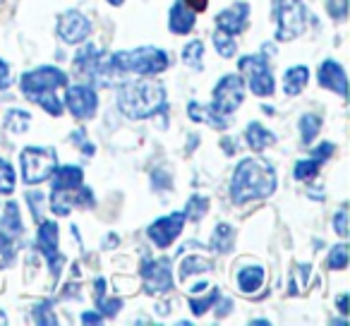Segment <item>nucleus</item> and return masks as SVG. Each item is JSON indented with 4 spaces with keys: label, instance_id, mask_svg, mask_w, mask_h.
Wrapping results in <instances>:
<instances>
[{
    "label": "nucleus",
    "instance_id": "1",
    "mask_svg": "<svg viewBox=\"0 0 350 326\" xmlns=\"http://www.w3.org/2000/svg\"><path fill=\"white\" fill-rule=\"evenodd\" d=\"M273 192H276V171L267 159H243L235 166L230 182V200L235 204L267 200Z\"/></svg>",
    "mask_w": 350,
    "mask_h": 326
},
{
    "label": "nucleus",
    "instance_id": "2",
    "mask_svg": "<svg viewBox=\"0 0 350 326\" xmlns=\"http://www.w3.org/2000/svg\"><path fill=\"white\" fill-rule=\"evenodd\" d=\"M118 108L130 120H146L156 113L165 111V89L159 82L135 79L122 82L118 89Z\"/></svg>",
    "mask_w": 350,
    "mask_h": 326
},
{
    "label": "nucleus",
    "instance_id": "3",
    "mask_svg": "<svg viewBox=\"0 0 350 326\" xmlns=\"http://www.w3.org/2000/svg\"><path fill=\"white\" fill-rule=\"evenodd\" d=\"M22 94L29 101L39 103L49 116L58 118L63 116V101L55 96L60 87H68V74L55 65H41V68L31 70V72L22 74Z\"/></svg>",
    "mask_w": 350,
    "mask_h": 326
},
{
    "label": "nucleus",
    "instance_id": "4",
    "mask_svg": "<svg viewBox=\"0 0 350 326\" xmlns=\"http://www.w3.org/2000/svg\"><path fill=\"white\" fill-rule=\"evenodd\" d=\"M108 65L118 72H135L139 77H149V74H159L168 68V55L165 51L154 49V46H139V49L113 53Z\"/></svg>",
    "mask_w": 350,
    "mask_h": 326
},
{
    "label": "nucleus",
    "instance_id": "5",
    "mask_svg": "<svg viewBox=\"0 0 350 326\" xmlns=\"http://www.w3.org/2000/svg\"><path fill=\"white\" fill-rule=\"evenodd\" d=\"M273 15L278 22L276 41H293L305 31L307 10L302 0H273Z\"/></svg>",
    "mask_w": 350,
    "mask_h": 326
},
{
    "label": "nucleus",
    "instance_id": "6",
    "mask_svg": "<svg viewBox=\"0 0 350 326\" xmlns=\"http://www.w3.org/2000/svg\"><path fill=\"white\" fill-rule=\"evenodd\" d=\"M22 161V178L27 185H39V182L49 180L53 176L58 159H55L53 149H44V146H27L20 156Z\"/></svg>",
    "mask_w": 350,
    "mask_h": 326
},
{
    "label": "nucleus",
    "instance_id": "7",
    "mask_svg": "<svg viewBox=\"0 0 350 326\" xmlns=\"http://www.w3.org/2000/svg\"><path fill=\"white\" fill-rule=\"evenodd\" d=\"M22 238H25V223H22L20 206L17 202H8L5 214L0 219V257L5 259V264H12L22 247Z\"/></svg>",
    "mask_w": 350,
    "mask_h": 326
},
{
    "label": "nucleus",
    "instance_id": "8",
    "mask_svg": "<svg viewBox=\"0 0 350 326\" xmlns=\"http://www.w3.org/2000/svg\"><path fill=\"white\" fill-rule=\"evenodd\" d=\"M240 72L247 74V84L252 89L254 96H271L276 89V79H273L271 65H269L267 55H243L240 58Z\"/></svg>",
    "mask_w": 350,
    "mask_h": 326
},
{
    "label": "nucleus",
    "instance_id": "9",
    "mask_svg": "<svg viewBox=\"0 0 350 326\" xmlns=\"http://www.w3.org/2000/svg\"><path fill=\"white\" fill-rule=\"evenodd\" d=\"M243 98H245L243 77H240V74H226L214 87V103H211V108H214L219 116L228 118L230 113L238 111Z\"/></svg>",
    "mask_w": 350,
    "mask_h": 326
},
{
    "label": "nucleus",
    "instance_id": "10",
    "mask_svg": "<svg viewBox=\"0 0 350 326\" xmlns=\"http://www.w3.org/2000/svg\"><path fill=\"white\" fill-rule=\"evenodd\" d=\"M170 267H173V262L168 257L144 259L142 262V290L146 295L168 293L173 288V271H170Z\"/></svg>",
    "mask_w": 350,
    "mask_h": 326
},
{
    "label": "nucleus",
    "instance_id": "11",
    "mask_svg": "<svg viewBox=\"0 0 350 326\" xmlns=\"http://www.w3.org/2000/svg\"><path fill=\"white\" fill-rule=\"evenodd\" d=\"M65 106L70 108V113L75 116V120H89V118L96 116L98 96L89 84H75V87H68V94H65Z\"/></svg>",
    "mask_w": 350,
    "mask_h": 326
},
{
    "label": "nucleus",
    "instance_id": "12",
    "mask_svg": "<svg viewBox=\"0 0 350 326\" xmlns=\"http://www.w3.org/2000/svg\"><path fill=\"white\" fill-rule=\"evenodd\" d=\"M185 214L183 211H175L170 216H163V219L154 221V223L146 228V235L151 238V243L159 245L161 249L170 247L175 243V238L183 233V226H185Z\"/></svg>",
    "mask_w": 350,
    "mask_h": 326
},
{
    "label": "nucleus",
    "instance_id": "13",
    "mask_svg": "<svg viewBox=\"0 0 350 326\" xmlns=\"http://www.w3.org/2000/svg\"><path fill=\"white\" fill-rule=\"evenodd\" d=\"M39 249L44 252L46 262H49L51 273L58 278L65 257L58 249V223L55 221H39Z\"/></svg>",
    "mask_w": 350,
    "mask_h": 326
},
{
    "label": "nucleus",
    "instance_id": "14",
    "mask_svg": "<svg viewBox=\"0 0 350 326\" xmlns=\"http://www.w3.org/2000/svg\"><path fill=\"white\" fill-rule=\"evenodd\" d=\"M58 34L65 44H82L92 34V22L79 10H68L58 17Z\"/></svg>",
    "mask_w": 350,
    "mask_h": 326
},
{
    "label": "nucleus",
    "instance_id": "15",
    "mask_svg": "<svg viewBox=\"0 0 350 326\" xmlns=\"http://www.w3.org/2000/svg\"><path fill=\"white\" fill-rule=\"evenodd\" d=\"M72 206H79V209L94 206V192L84 185L72 192H51V209L55 216H68Z\"/></svg>",
    "mask_w": 350,
    "mask_h": 326
},
{
    "label": "nucleus",
    "instance_id": "16",
    "mask_svg": "<svg viewBox=\"0 0 350 326\" xmlns=\"http://www.w3.org/2000/svg\"><path fill=\"white\" fill-rule=\"evenodd\" d=\"M101 58H103V51H98L94 44L82 46V51L75 55V70H77L82 77L92 79V82H98V79H103Z\"/></svg>",
    "mask_w": 350,
    "mask_h": 326
},
{
    "label": "nucleus",
    "instance_id": "17",
    "mask_svg": "<svg viewBox=\"0 0 350 326\" xmlns=\"http://www.w3.org/2000/svg\"><path fill=\"white\" fill-rule=\"evenodd\" d=\"M247 17H250L247 3H235L233 8H226L224 12L216 15V29L228 36H235L247 27Z\"/></svg>",
    "mask_w": 350,
    "mask_h": 326
},
{
    "label": "nucleus",
    "instance_id": "18",
    "mask_svg": "<svg viewBox=\"0 0 350 326\" xmlns=\"http://www.w3.org/2000/svg\"><path fill=\"white\" fill-rule=\"evenodd\" d=\"M317 79L324 89H331V92L340 94V96H348V79H345V70L340 63L336 60H324L319 65V72H317Z\"/></svg>",
    "mask_w": 350,
    "mask_h": 326
},
{
    "label": "nucleus",
    "instance_id": "19",
    "mask_svg": "<svg viewBox=\"0 0 350 326\" xmlns=\"http://www.w3.org/2000/svg\"><path fill=\"white\" fill-rule=\"evenodd\" d=\"M84 171L79 166H55L53 171V192H72L84 185Z\"/></svg>",
    "mask_w": 350,
    "mask_h": 326
},
{
    "label": "nucleus",
    "instance_id": "20",
    "mask_svg": "<svg viewBox=\"0 0 350 326\" xmlns=\"http://www.w3.org/2000/svg\"><path fill=\"white\" fill-rule=\"evenodd\" d=\"M195 22H197V12H192L183 0H178V3L170 8L168 25L173 34H190V31L195 29Z\"/></svg>",
    "mask_w": 350,
    "mask_h": 326
},
{
    "label": "nucleus",
    "instance_id": "21",
    "mask_svg": "<svg viewBox=\"0 0 350 326\" xmlns=\"http://www.w3.org/2000/svg\"><path fill=\"white\" fill-rule=\"evenodd\" d=\"M187 116L195 122H206V125L216 127V130H226V127H228V120H226L224 116H219L211 106H202V103H197V101L187 103Z\"/></svg>",
    "mask_w": 350,
    "mask_h": 326
},
{
    "label": "nucleus",
    "instance_id": "22",
    "mask_svg": "<svg viewBox=\"0 0 350 326\" xmlns=\"http://www.w3.org/2000/svg\"><path fill=\"white\" fill-rule=\"evenodd\" d=\"M245 139H247L250 149L259 154V151H264L267 146H271L273 141H276V135L269 132L262 122H250L247 130H245Z\"/></svg>",
    "mask_w": 350,
    "mask_h": 326
},
{
    "label": "nucleus",
    "instance_id": "23",
    "mask_svg": "<svg viewBox=\"0 0 350 326\" xmlns=\"http://www.w3.org/2000/svg\"><path fill=\"white\" fill-rule=\"evenodd\" d=\"M307 82H310V68H305V65H293L283 74V89L288 96H297L307 87Z\"/></svg>",
    "mask_w": 350,
    "mask_h": 326
},
{
    "label": "nucleus",
    "instance_id": "24",
    "mask_svg": "<svg viewBox=\"0 0 350 326\" xmlns=\"http://www.w3.org/2000/svg\"><path fill=\"white\" fill-rule=\"evenodd\" d=\"M238 286H240V290H243V293H257L259 288L264 286V269L254 267V264L243 267L238 271Z\"/></svg>",
    "mask_w": 350,
    "mask_h": 326
},
{
    "label": "nucleus",
    "instance_id": "25",
    "mask_svg": "<svg viewBox=\"0 0 350 326\" xmlns=\"http://www.w3.org/2000/svg\"><path fill=\"white\" fill-rule=\"evenodd\" d=\"M233 245H235V230L230 228L228 223H219L214 228V240H211V247L216 249V252H221V254H226V252H230L233 249Z\"/></svg>",
    "mask_w": 350,
    "mask_h": 326
},
{
    "label": "nucleus",
    "instance_id": "26",
    "mask_svg": "<svg viewBox=\"0 0 350 326\" xmlns=\"http://www.w3.org/2000/svg\"><path fill=\"white\" fill-rule=\"evenodd\" d=\"M300 137H302V144L310 146L312 139H314L317 135H319L321 130V118L317 116V113H305V116L300 118Z\"/></svg>",
    "mask_w": 350,
    "mask_h": 326
},
{
    "label": "nucleus",
    "instance_id": "27",
    "mask_svg": "<svg viewBox=\"0 0 350 326\" xmlns=\"http://www.w3.org/2000/svg\"><path fill=\"white\" fill-rule=\"evenodd\" d=\"M312 267L310 264H300V267L293 269V278H291V286H288V290H291V295H297V293L307 290L312 283Z\"/></svg>",
    "mask_w": 350,
    "mask_h": 326
},
{
    "label": "nucleus",
    "instance_id": "28",
    "mask_svg": "<svg viewBox=\"0 0 350 326\" xmlns=\"http://www.w3.org/2000/svg\"><path fill=\"white\" fill-rule=\"evenodd\" d=\"M319 166L321 161H317L314 156L312 159H305V161H297L295 168H293V173H295V180H312V178H317V173H319Z\"/></svg>",
    "mask_w": 350,
    "mask_h": 326
},
{
    "label": "nucleus",
    "instance_id": "29",
    "mask_svg": "<svg viewBox=\"0 0 350 326\" xmlns=\"http://www.w3.org/2000/svg\"><path fill=\"white\" fill-rule=\"evenodd\" d=\"M202 58H204V46H202V41H190V44L183 49V60H185V65H190V68L202 70Z\"/></svg>",
    "mask_w": 350,
    "mask_h": 326
},
{
    "label": "nucleus",
    "instance_id": "30",
    "mask_svg": "<svg viewBox=\"0 0 350 326\" xmlns=\"http://www.w3.org/2000/svg\"><path fill=\"white\" fill-rule=\"evenodd\" d=\"M31 316H34L36 324H46V326L58 324V319L53 316V302L51 300H41L39 305L31 310Z\"/></svg>",
    "mask_w": 350,
    "mask_h": 326
},
{
    "label": "nucleus",
    "instance_id": "31",
    "mask_svg": "<svg viewBox=\"0 0 350 326\" xmlns=\"http://www.w3.org/2000/svg\"><path fill=\"white\" fill-rule=\"evenodd\" d=\"M206 211H209V200H206V197H192L190 204L185 206L183 214L190 221H202L206 216Z\"/></svg>",
    "mask_w": 350,
    "mask_h": 326
},
{
    "label": "nucleus",
    "instance_id": "32",
    "mask_svg": "<svg viewBox=\"0 0 350 326\" xmlns=\"http://www.w3.org/2000/svg\"><path fill=\"white\" fill-rule=\"evenodd\" d=\"M348 254L350 252H348V245H345V243L331 247V252H329V269H334V271H343V269L348 267V262H350Z\"/></svg>",
    "mask_w": 350,
    "mask_h": 326
},
{
    "label": "nucleus",
    "instance_id": "33",
    "mask_svg": "<svg viewBox=\"0 0 350 326\" xmlns=\"http://www.w3.org/2000/svg\"><path fill=\"white\" fill-rule=\"evenodd\" d=\"M15 192V171L5 159H0V195Z\"/></svg>",
    "mask_w": 350,
    "mask_h": 326
},
{
    "label": "nucleus",
    "instance_id": "34",
    "mask_svg": "<svg viewBox=\"0 0 350 326\" xmlns=\"http://www.w3.org/2000/svg\"><path fill=\"white\" fill-rule=\"evenodd\" d=\"M221 300V290L219 288H214V290L209 293V295L206 297H200V300H197V297H190V310H192V314H204L206 310H209L211 305H214V302H219Z\"/></svg>",
    "mask_w": 350,
    "mask_h": 326
},
{
    "label": "nucleus",
    "instance_id": "35",
    "mask_svg": "<svg viewBox=\"0 0 350 326\" xmlns=\"http://www.w3.org/2000/svg\"><path fill=\"white\" fill-rule=\"evenodd\" d=\"M29 120H31L29 113H25V111H10L5 116V127H8V130H12V132H25L27 127H29Z\"/></svg>",
    "mask_w": 350,
    "mask_h": 326
},
{
    "label": "nucleus",
    "instance_id": "36",
    "mask_svg": "<svg viewBox=\"0 0 350 326\" xmlns=\"http://www.w3.org/2000/svg\"><path fill=\"white\" fill-rule=\"evenodd\" d=\"M214 46H216V51H219L224 58H230V55H235V39L233 36H228V34H224V31H219L216 29L214 31Z\"/></svg>",
    "mask_w": 350,
    "mask_h": 326
},
{
    "label": "nucleus",
    "instance_id": "37",
    "mask_svg": "<svg viewBox=\"0 0 350 326\" xmlns=\"http://www.w3.org/2000/svg\"><path fill=\"white\" fill-rule=\"evenodd\" d=\"M326 12L331 20L343 22L348 17V0H326Z\"/></svg>",
    "mask_w": 350,
    "mask_h": 326
},
{
    "label": "nucleus",
    "instance_id": "38",
    "mask_svg": "<svg viewBox=\"0 0 350 326\" xmlns=\"http://www.w3.org/2000/svg\"><path fill=\"white\" fill-rule=\"evenodd\" d=\"M209 269H211V262H202V259H197V257H185V262H183V267H180V278H187L190 271H209Z\"/></svg>",
    "mask_w": 350,
    "mask_h": 326
},
{
    "label": "nucleus",
    "instance_id": "39",
    "mask_svg": "<svg viewBox=\"0 0 350 326\" xmlns=\"http://www.w3.org/2000/svg\"><path fill=\"white\" fill-rule=\"evenodd\" d=\"M96 305H98V310H101V314L116 316L118 312H120V307H122V300H120V297H113V300H108V297L103 295V297H98V300H96Z\"/></svg>",
    "mask_w": 350,
    "mask_h": 326
},
{
    "label": "nucleus",
    "instance_id": "40",
    "mask_svg": "<svg viewBox=\"0 0 350 326\" xmlns=\"http://www.w3.org/2000/svg\"><path fill=\"white\" fill-rule=\"evenodd\" d=\"M334 228L340 238H348V214H345V206L334 216Z\"/></svg>",
    "mask_w": 350,
    "mask_h": 326
},
{
    "label": "nucleus",
    "instance_id": "41",
    "mask_svg": "<svg viewBox=\"0 0 350 326\" xmlns=\"http://www.w3.org/2000/svg\"><path fill=\"white\" fill-rule=\"evenodd\" d=\"M334 151H336V146L331 144V141H321L317 149H312V156H314L317 161H321V163H324L326 159H331V156H334Z\"/></svg>",
    "mask_w": 350,
    "mask_h": 326
},
{
    "label": "nucleus",
    "instance_id": "42",
    "mask_svg": "<svg viewBox=\"0 0 350 326\" xmlns=\"http://www.w3.org/2000/svg\"><path fill=\"white\" fill-rule=\"evenodd\" d=\"M44 200V195H39V192H29L27 195V202H29V206H31V214H34V219L36 221H44V214L39 211V202Z\"/></svg>",
    "mask_w": 350,
    "mask_h": 326
},
{
    "label": "nucleus",
    "instance_id": "43",
    "mask_svg": "<svg viewBox=\"0 0 350 326\" xmlns=\"http://www.w3.org/2000/svg\"><path fill=\"white\" fill-rule=\"evenodd\" d=\"M8 87H10V65L0 58V89H8Z\"/></svg>",
    "mask_w": 350,
    "mask_h": 326
},
{
    "label": "nucleus",
    "instance_id": "44",
    "mask_svg": "<svg viewBox=\"0 0 350 326\" xmlns=\"http://www.w3.org/2000/svg\"><path fill=\"white\" fill-rule=\"evenodd\" d=\"M192 12H204L206 5H209V0H183Z\"/></svg>",
    "mask_w": 350,
    "mask_h": 326
},
{
    "label": "nucleus",
    "instance_id": "45",
    "mask_svg": "<svg viewBox=\"0 0 350 326\" xmlns=\"http://www.w3.org/2000/svg\"><path fill=\"white\" fill-rule=\"evenodd\" d=\"M82 324H101V314L98 312H84Z\"/></svg>",
    "mask_w": 350,
    "mask_h": 326
},
{
    "label": "nucleus",
    "instance_id": "46",
    "mask_svg": "<svg viewBox=\"0 0 350 326\" xmlns=\"http://www.w3.org/2000/svg\"><path fill=\"white\" fill-rule=\"evenodd\" d=\"M336 305H338V312H340V314L348 316V295H345V293H340L338 300H336Z\"/></svg>",
    "mask_w": 350,
    "mask_h": 326
},
{
    "label": "nucleus",
    "instance_id": "47",
    "mask_svg": "<svg viewBox=\"0 0 350 326\" xmlns=\"http://www.w3.org/2000/svg\"><path fill=\"white\" fill-rule=\"evenodd\" d=\"M94 288H96V300L106 295V281H103V278H96V281H94Z\"/></svg>",
    "mask_w": 350,
    "mask_h": 326
},
{
    "label": "nucleus",
    "instance_id": "48",
    "mask_svg": "<svg viewBox=\"0 0 350 326\" xmlns=\"http://www.w3.org/2000/svg\"><path fill=\"white\" fill-rule=\"evenodd\" d=\"M108 3H111V5H113V8H120V5H122V3H125V0H108Z\"/></svg>",
    "mask_w": 350,
    "mask_h": 326
},
{
    "label": "nucleus",
    "instance_id": "49",
    "mask_svg": "<svg viewBox=\"0 0 350 326\" xmlns=\"http://www.w3.org/2000/svg\"><path fill=\"white\" fill-rule=\"evenodd\" d=\"M5 321H8V316L3 314V312H0V324H5Z\"/></svg>",
    "mask_w": 350,
    "mask_h": 326
},
{
    "label": "nucleus",
    "instance_id": "50",
    "mask_svg": "<svg viewBox=\"0 0 350 326\" xmlns=\"http://www.w3.org/2000/svg\"><path fill=\"white\" fill-rule=\"evenodd\" d=\"M0 3H3V0H0Z\"/></svg>",
    "mask_w": 350,
    "mask_h": 326
}]
</instances>
